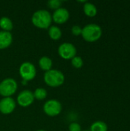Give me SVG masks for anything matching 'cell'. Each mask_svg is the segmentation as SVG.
I'll use <instances>...</instances> for the list:
<instances>
[{
    "instance_id": "7c38bea8",
    "label": "cell",
    "mask_w": 130,
    "mask_h": 131,
    "mask_svg": "<svg viewBox=\"0 0 130 131\" xmlns=\"http://www.w3.org/2000/svg\"><path fill=\"white\" fill-rule=\"evenodd\" d=\"M38 64H39L40 68L46 72V71H50L51 69H52L53 61H52L51 58H50L49 57H48V56H43V57H41L39 59Z\"/></svg>"
},
{
    "instance_id": "3957f363",
    "label": "cell",
    "mask_w": 130,
    "mask_h": 131,
    "mask_svg": "<svg viewBox=\"0 0 130 131\" xmlns=\"http://www.w3.org/2000/svg\"><path fill=\"white\" fill-rule=\"evenodd\" d=\"M44 81L45 84L51 88H58L61 86L64 81L65 77L64 73L57 69H51L44 74Z\"/></svg>"
},
{
    "instance_id": "ba28073f",
    "label": "cell",
    "mask_w": 130,
    "mask_h": 131,
    "mask_svg": "<svg viewBox=\"0 0 130 131\" xmlns=\"http://www.w3.org/2000/svg\"><path fill=\"white\" fill-rule=\"evenodd\" d=\"M34 94L30 90H23L17 96L16 103L22 107H28L31 106L34 101Z\"/></svg>"
},
{
    "instance_id": "9c48e42d",
    "label": "cell",
    "mask_w": 130,
    "mask_h": 131,
    "mask_svg": "<svg viewBox=\"0 0 130 131\" xmlns=\"http://www.w3.org/2000/svg\"><path fill=\"white\" fill-rule=\"evenodd\" d=\"M16 107V101L11 97H3L0 100V113L2 114H11Z\"/></svg>"
},
{
    "instance_id": "9a60e30c",
    "label": "cell",
    "mask_w": 130,
    "mask_h": 131,
    "mask_svg": "<svg viewBox=\"0 0 130 131\" xmlns=\"http://www.w3.org/2000/svg\"><path fill=\"white\" fill-rule=\"evenodd\" d=\"M84 12L89 17H93L97 13V8L92 2H86L84 5Z\"/></svg>"
},
{
    "instance_id": "4fadbf2b",
    "label": "cell",
    "mask_w": 130,
    "mask_h": 131,
    "mask_svg": "<svg viewBox=\"0 0 130 131\" xmlns=\"http://www.w3.org/2000/svg\"><path fill=\"white\" fill-rule=\"evenodd\" d=\"M48 35L49 37L54 41H57L59 40L61 36H62V31L61 29L57 26V25H51L49 27V28L48 29Z\"/></svg>"
},
{
    "instance_id": "44dd1931",
    "label": "cell",
    "mask_w": 130,
    "mask_h": 131,
    "mask_svg": "<svg viewBox=\"0 0 130 131\" xmlns=\"http://www.w3.org/2000/svg\"><path fill=\"white\" fill-rule=\"evenodd\" d=\"M68 130H69V131H82L81 126L77 122L71 123L68 127Z\"/></svg>"
},
{
    "instance_id": "5b68a950",
    "label": "cell",
    "mask_w": 130,
    "mask_h": 131,
    "mask_svg": "<svg viewBox=\"0 0 130 131\" xmlns=\"http://www.w3.org/2000/svg\"><path fill=\"white\" fill-rule=\"evenodd\" d=\"M18 71L21 79L27 82L32 81L36 77L37 74L35 66L31 62L29 61H25L21 63V64L19 67Z\"/></svg>"
},
{
    "instance_id": "ffe728a7",
    "label": "cell",
    "mask_w": 130,
    "mask_h": 131,
    "mask_svg": "<svg viewBox=\"0 0 130 131\" xmlns=\"http://www.w3.org/2000/svg\"><path fill=\"white\" fill-rule=\"evenodd\" d=\"M71 33L75 36L81 35L82 33V28L78 25H74L71 28Z\"/></svg>"
},
{
    "instance_id": "6da1fadb",
    "label": "cell",
    "mask_w": 130,
    "mask_h": 131,
    "mask_svg": "<svg viewBox=\"0 0 130 131\" xmlns=\"http://www.w3.org/2000/svg\"><path fill=\"white\" fill-rule=\"evenodd\" d=\"M32 24L41 29H48L51 25V14L46 9H39L35 11L31 16Z\"/></svg>"
},
{
    "instance_id": "52a82bcc",
    "label": "cell",
    "mask_w": 130,
    "mask_h": 131,
    "mask_svg": "<svg viewBox=\"0 0 130 131\" xmlns=\"http://www.w3.org/2000/svg\"><path fill=\"white\" fill-rule=\"evenodd\" d=\"M58 54L65 60H71L77 55V48L72 43L64 42L61 44L57 48Z\"/></svg>"
},
{
    "instance_id": "5bb4252c",
    "label": "cell",
    "mask_w": 130,
    "mask_h": 131,
    "mask_svg": "<svg viewBox=\"0 0 130 131\" xmlns=\"http://www.w3.org/2000/svg\"><path fill=\"white\" fill-rule=\"evenodd\" d=\"M13 22L11 18L7 16H3L0 18V28L2 31L11 32V31L13 29Z\"/></svg>"
},
{
    "instance_id": "7a4b0ae2",
    "label": "cell",
    "mask_w": 130,
    "mask_h": 131,
    "mask_svg": "<svg viewBox=\"0 0 130 131\" xmlns=\"http://www.w3.org/2000/svg\"><path fill=\"white\" fill-rule=\"evenodd\" d=\"M103 31L101 27L95 23H90L82 28L81 36L88 42H94L100 38Z\"/></svg>"
},
{
    "instance_id": "2e32d148",
    "label": "cell",
    "mask_w": 130,
    "mask_h": 131,
    "mask_svg": "<svg viewBox=\"0 0 130 131\" xmlns=\"http://www.w3.org/2000/svg\"><path fill=\"white\" fill-rule=\"evenodd\" d=\"M107 124L102 121H97L93 122L90 127V131H107Z\"/></svg>"
},
{
    "instance_id": "d6986e66",
    "label": "cell",
    "mask_w": 130,
    "mask_h": 131,
    "mask_svg": "<svg viewBox=\"0 0 130 131\" xmlns=\"http://www.w3.org/2000/svg\"><path fill=\"white\" fill-rule=\"evenodd\" d=\"M61 1L60 0H49L48 2V6L51 9H57L61 8Z\"/></svg>"
},
{
    "instance_id": "30bf717a",
    "label": "cell",
    "mask_w": 130,
    "mask_h": 131,
    "mask_svg": "<svg viewBox=\"0 0 130 131\" xmlns=\"http://www.w3.org/2000/svg\"><path fill=\"white\" fill-rule=\"evenodd\" d=\"M52 21H54L56 24H64L70 18V12L69 11L63 7H61L53 12L51 15Z\"/></svg>"
},
{
    "instance_id": "603a6c76",
    "label": "cell",
    "mask_w": 130,
    "mask_h": 131,
    "mask_svg": "<svg viewBox=\"0 0 130 131\" xmlns=\"http://www.w3.org/2000/svg\"><path fill=\"white\" fill-rule=\"evenodd\" d=\"M82 131H90V130H82Z\"/></svg>"
},
{
    "instance_id": "277c9868",
    "label": "cell",
    "mask_w": 130,
    "mask_h": 131,
    "mask_svg": "<svg viewBox=\"0 0 130 131\" xmlns=\"http://www.w3.org/2000/svg\"><path fill=\"white\" fill-rule=\"evenodd\" d=\"M18 90V83L12 78H7L0 82V95L3 97H11Z\"/></svg>"
},
{
    "instance_id": "7402d4cb",
    "label": "cell",
    "mask_w": 130,
    "mask_h": 131,
    "mask_svg": "<svg viewBox=\"0 0 130 131\" xmlns=\"http://www.w3.org/2000/svg\"><path fill=\"white\" fill-rule=\"evenodd\" d=\"M36 131H47V130H43V129H40V130H36Z\"/></svg>"
},
{
    "instance_id": "e0dca14e",
    "label": "cell",
    "mask_w": 130,
    "mask_h": 131,
    "mask_svg": "<svg viewBox=\"0 0 130 131\" xmlns=\"http://www.w3.org/2000/svg\"><path fill=\"white\" fill-rule=\"evenodd\" d=\"M33 94H34V99H36L38 101H43L48 96L47 90L43 88H36L34 90V91L33 92Z\"/></svg>"
},
{
    "instance_id": "8fae6325",
    "label": "cell",
    "mask_w": 130,
    "mask_h": 131,
    "mask_svg": "<svg viewBox=\"0 0 130 131\" xmlns=\"http://www.w3.org/2000/svg\"><path fill=\"white\" fill-rule=\"evenodd\" d=\"M13 41L12 34L9 31H0V50L8 48Z\"/></svg>"
},
{
    "instance_id": "8992f818",
    "label": "cell",
    "mask_w": 130,
    "mask_h": 131,
    "mask_svg": "<svg viewBox=\"0 0 130 131\" xmlns=\"http://www.w3.org/2000/svg\"><path fill=\"white\" fill-rule=\"evenodd\" d=\"M43 111L49 117H56L61 113L62 104L56 99H50L44 103Z\"/></svg>"
},
{
    "instance_id": "ac0fdd59",
    "label": "cell",
    "mask_w": 130,
    "mask_h": 131,
    "mask_svg": "<svg viewBox=\"0 0 130 131\" xmlns=\"http://www.w3.org/2000/svg\"><path fill=\"white\" fill-rule=\"evenodd\" d=\"M71 64H72V66L74 68L79 69V68H81L83 67V65H84V61H83V59H82L81 57L76 55L74 58H73L71 59Z\"/></svg>"
}]
</instances>
